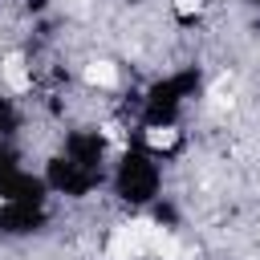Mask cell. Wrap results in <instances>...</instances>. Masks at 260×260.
<instances>
[{
    "label": "cell",
    "instance_id": "6da1fadb",
    "mask_svg": "<svg viewBox=\"0 0 260 260\" xmlns=\"http://www.w3.org/2000/svg\"><path fill=\"white\" fill-rule=\"evenodd\" d=\"M158 223H150V219H130V223H122V228H114V236H110V244H106V256L102 260H138L142 252H150L154 248V240H158Z\"/></svg>",
    "mask_w": 260,
    "mask_h": 260
},
{
    "label": "cell",
    "instance_id": "7a4b0ae2",
    "mask_svg": "<svg viewBox=\"0 0 260 260\" xmlns=\"http://www.w3.org/2000/svg\"><path fill=\"white\" fill-rule=\"evenodd\" d=\"M0 73H4L8 89H16V93H24V89L32 85V77H28V69H24V57H20V53H8V57H4V65H0Z\"/></svg>",
    "mask_w": 260,
    "mask_h": 260
},
{
    "label": "cell",
    "instance_id": "3957f363",
    "mask_svg": "<svg viewBox=\"0 0 260 260\" xmlns=\"http://www.w3.org/2000/svg\"><path fill=\"white\" fill-rule=\"evenodd\" d=\"M85 81H89V85H102V89H110V85L118 81V69H114L110 61H93V65H85Z\"/></svg>",
    "mask_w": 260,
    "mask_h": 260
},
{
    "label": "cell",
    "instance_id": "277c9868",
    "mask_svg": "<svg viewBox=\"0 0 260 260\" xmlns=\"http://www.w3.org/2000/svg\"><path fill=\"white\" fill-rule=\"evenodd\" d=\"M158 260H187V252H183V244L171 236V232H158V240H154V248H150Z\"/></svg>",
    "mask_w": 260,
    "mask_h": 260
},
{
    "label": "cell",
    "instance_id": "5b68a950",
    "mask_svg": "<svg viewBox=\"0 0 260 260\" xmlns=\"http://www.w3.org/2000/svg\"><path fill=\"white\" fill-rule=\"evenodd\" d=\"M146 142H150V146H171V142H175V130H171V126H150V130H146Z\"/></svg>",
    "mask_w": 260,
    "mask_h": 260
},
{
    "label": "cell",
    "instance_id": "8992f818",
    "mask_svg": "<svg viewBox=\"0 0 260 260\" xmlns=\"http://www.w3.org/2000/svg\"><path fill=\"white\" fill-rule=\"evenodd\" d=\"M199 4H203V0H179V4H175V8H179V12H183V16H191V12H199Z\"/></svg>",
    "mask_w": 260,
    "mask_h": 260
}]
</instances>
